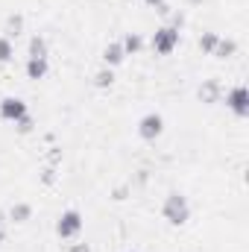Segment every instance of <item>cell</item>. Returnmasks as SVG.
Here are the masks:
<instances>
[{
  "instance_id": "cell-14",
  "label": "cell",
  "mask_w": 249,
  "mask_h": 252,
  "mask_svg": "<svg viewBox=\"0 0 249 252\" xmlns=\"http://www.w3.org/2000/svg\"><path fill=\"white\" fill-rule=\"evenodd\" d=\"M94 85H97V88H112V85H115V67H106V64H103V67L94 73Z\"/></svg>"
},
{
  "instance_id": "cell-15",
  "label": "cell",
  "mask_w": 249,
  "mask_h": 252,
  "mask_svg": "<svg viewBox=\"0 0 249 252\" xmlns=\"http://www.w3.org/2000/svg\"><path fill=\"white\" fill-rule=\"evenodd\" d=\"M217 41H220V35H217V32H202V38H199V50H202L205 56H211V53H214V47H217Z\"/></svg>"
},
{
  "instance_id": "cell-19",
  "label": "cell",
  "mask_w": 249,
  "mask_h": 252,
  "mask_svg": "<svg viewBox=\"0 0 249 252\" xmlns=\"http://www.w3.org/2000/svg\"><path fill=\"white\" fill-rule=\"evenodd\" d=\"M53 182H56V164H47V167L41 170V185H47V188H50Z\"/></svg>"
},
{
  "instance_id": "cell-6",
  "label": "cell",
  "mask_w": 249,
  "mask_h": 252,
  "mask_svg": "<svg viewBox=\"0 0 249 252\" xmlns=\"http://www.w3.org/2000/svg\"><path fill=\"white\" fill-rule=\"evenodd\" d=\"M24 115H30V109H27V103H24L21 97H3V100H0V118H3V121L15 124V121H21Z\"/></svg>"
},
{
  "instance_id": "cell-16",
  "label": "cell",
  "mask_w": 249,
  "mask_h": 252,
  "mask_svg": "<svg viewBox=\"0 0 249 252\" xmlns=\"http://www.w3.org/2000/svg\"><path fill=\"white\" fill-rule=\"evenodd\" d=\"M12 56H15V47H12V38H9V35H0V64L12 62Z\"/></svg>"
},
{
  "instance_id": "cell-20",
  "label": "cell",
  "mask_w": 249,
  "mask_h": 252,
  "mask_svg": "<svg viewBox=\"0 0 249 252\" xmlns=\"http://www.w3.org/2000/svg\"><path fill=\"white\" fill-rule=\"evenodd\" d=\"M67 252H91V247H88V244H70Z\"/></svg>"
},
{
  "instance_id": "cell-21",
  "label": "cell",
  "mask_w": 249,
  "mask_h": 252,
  "mask_svg": "<svg viewBox=\"0 0 249 252\" xmlns=\"http://www.w3.org/2000/svg\"><path fill=\"white\" fill-rule=\"evenodd\" d=\"M126 193H129V188H126V185L115 188V199H126Z\"/></svg>"
},
{
  "instance_id": "cell-10",
  "label": "cell",
  "mask_w": 249,
  "mask_h": 252,
  "mask_svg": "<svg viewBox=\"0 0 249 252\" xmlns=\"http://www.w3.org/2000/svg\"><path fill=\"white\" fill-rule=\"evenodd\" d=\"M121 44H124L126 56H138V53L144 50V38H141L138 32H126L124 38H121Z\"/></svg>"
},
{
  "instance_id": "cell-3",
  "label": "cell",
  "mask_w": 249,
  "mask_h": 252,
  "mask_svg": "<svg viewBox=\"0 0 249 252\" xmlns=\"http://www.w3.org/2000/svg\"><path fill=\"white\" fill-rule=\"evenodd\" d=\"M179 41H182V32L167 24V27H158V30H156V35H153L150 44H153V50H156L158 56H170V53L179 47Z\"/></svg>"
},
{
  "instance_id": "cell-5",
  "label": "cell",
  "mask_w": 249,
  "mask_h": 252,
  "mask_svg": "<svg viewBox=\"0 0 249 252\" xmlns=\"http://www.w3.org/2000/svg\"><path fill=\"white\" fill-rule=\"evenodd\" d=\"M161 132H164V118L158 112H147L138 121V135L144 141H156V138H161Z\"/></svg>"
},
{
  "instance_id": "cell-8",
  "label": "cell",
  "mask_w": 249,
  "mask_h": 252,
  "mask_svg": "<svg viewBox=\"0 0 249 252\" xmlns=\"http://www.w3.org/2000/svg\"><path fill=\"white\" fill-rule=\"evenodd\" d=\"M24 73H27V79L38 82V79H44V76L50 73V62H47V59H27Z\"/></svg>"
},
{
  "instance_id": "cell-17",
  "label": "cell",
  "mask_w": 249,
  "mask_h": 252,
  "mask_svg": "<svg viewBox=\"0 0 249 252\" xmlns=\"http://www.w3.org/2000/svg\"><path fill=\"white\" fill-rule=\"evenodd\" d=\"M6 32H9V35H21V32H24V15H9Z\"/></svg>"
},
{
  "instance_id": "cell-7",
  "label": "cell",
  "mask_w": 249,
  "mask_h": 252,
  "mask_svg": "<svg viewBox=\"0 0 249 252\" xmlns=\"http://www.w3.org/2000/svg\"><path fill=\"white\" fill-rule=\"evenodd\" d=\"M124 59H126V53H124V44H121V41H109V44L103 47V64H106V67H118Z\"/></svg>"
},
{
  "instance_id": "cell-4",
  "label": "cell",
  "mask_w": 249,
  "mask_h": 252,
  "mask_svg": "<svg viewBox=\"0 0 249 252\" xmlns=\"http://www.w3.org/2000/svg\"><path fill=\"white\" fill-rule=\"evenodd\" d=\"M226 109L238 118H247L249 115V88L247 85H235L229 94H226Z\"/></svg>"
},
{
  "instance_id": "cell-24",
  "label": "cell",
  "mask_w": 249,
  "mask_h": 252,
  "mask_svg": "<svg viewBox=\"0 0 249 252\" xmlns=\"http://www.w3.org/2000/svg\"><path fill=\"white\" fill-rule=\"evenodd\" d=\"M126 252H138V250H126Z\"/></svg>"
},
{
  "instance_id": "cell-9",
  "label": "cell",
  "mask_w": 249,
  "mask_h": 252,
  "mask_svg": "<svg viewBox=\"0 0 249 252\" xmlns=\"http://www.w3.org/2000/svg\"><path fill=\"white\" fill-rule=\"evenodd\" d=\"M199 100H202V103H217V100H220V82H217V79L202 82V85H199Z\"/></svg>"
},
{
  "instance_id": "cell-1",
  "label": "cell",
  "mask_w": 249,
  "mask_h": 252,
  "mask_svg": "<svg viewBox=\"0 0 249 252\" xmlns=\"http://www.w3.org/2000/svg\"><path fill=\"white\" fill-rule=\"evenodd\" d=\"M161 217L170 223V226H185L190 220V202H187L185 193L173 190L164 196V205H161Z\"/></svg>"
},
{
  "instance_id": "cell-23",
  "label": "cell",
  "mask_w": 249,
  "mask_h": 252,
  "mask_svg": "<svg viewBox=\"0 0 249 252\" xmlns=\"http://www.w3.org/2000/svg\"><path fill=\"white\" fill-rule=\"evenodd\" d=\"M3 241H6V232H3V229H0V247H3Z\"/></svg>"
},
{
  "instance_id": "cell-12",
  "label": "cell",
  "mask_w": 249,
  "mask_h": 252,
  "mask_svg": "<svg viewBox=\"0 0 249 252\" xmlns=\"http://www.w3.org/2000/svg\"><path fill=\"white\" fill-rule=\"evenodd\" d=\"M32 217V205L30 202H15L12 208H9V220L12 223H27Z\"/></svg>"
},
{
  "instance_id": "cell-13",
  "label": "cell",
  "mask_w": 249,
  "mask_h": 252,
  "mask_svg": "<svg viewBox=\"0 0 249 252\" xmlns=\"http://www.w3.org/2000/svg\"><path fill=\"white\" fill-rule=\"evenodd\" d=\"M27 53H30V59H47V41H44V35H32Z\"/></svg>"
},
{
  "instance_id": "cell-2",
  "label": "cell",
  "mask_w": 249,
  "mask_h": 252,
  "mask_svg": "<svg viewBox=\"0 0 249 252\" xmlns=\"http://www.w3.org/2000/svg\"><path fill=\"white\" fill-rule=\"evenodd\" d=\"M85 229V220H82V214L76 211V208H64L62 214L56 217V235L64 238V241H73V238H79V232Z\"/></svg>"
},
{
  "instance_id": "cell-11",
  "label": "cell",
  "mask_w": 249,
  "mask_h": 252,
  "mask_svg": "<svg viewBox=\"0 0 249 252\" xmlns=\"http://www.w3.org/2000/svg\"><path fill=\"white\" fill-rule=\"evenodd\" d=\"M235 53H238V41H235V38H220L211 56H214V59H229V56H235Z\"/></svg>"
},
{
  "instance_id": "cell-22",
  "label": "cell",
  "mask_w": 249,
  "mask_h": 252,
  "mask_svg": "<svg viewBox=\"0 0 249 252\" xmlns=\"http://www.w3.org/2000/svg\"><path fill=\"white\" fill-rule=\"evenodd\" d=\"M144 3L153 6V9H161V6H164V0H144Z\"/></svg>"
},
{
  "instance_id": "cell-18",
  "label": "cell",
  "mask_w": 249,
  "mask_h": 252,
  "mask_svg": "<svg viewBox=\"0 0 249 252\" xmlns=\"http://www.w3.org/2000/svg\"><path fill=\"white\" fill-rule=\"evenodd\" d=\"M15 129H18L21 135H30V132L35 129V121H32V115H24L21 121H15Z\"/></svg>"
}]
</instances>
